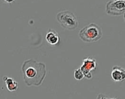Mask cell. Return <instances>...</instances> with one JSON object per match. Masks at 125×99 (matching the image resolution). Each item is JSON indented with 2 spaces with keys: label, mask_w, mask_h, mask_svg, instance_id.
I'll return each instance as SVG.
<instances>
[{
  "label": "cell",
  "mask_w": 125,
  "mask_h": 99,
  "mask_svg": "<svg viewBox=\"0 0 125 99\" xmlns=\"http://www.w3.org/2000/svg\"><path fill=\"white\" fill-rule=\"evenodd\" d=\"M23 78L28 86H39L46 75L45 64L30 59L25 61L21 66Z\"/></svg>",
  "instance_id": "1"
},
{
  "label": "cell",
  "mask_w": 125,
  "mask_h": 99,
  "mask_svg": "<svg viewBox=\"0 0 125 99\" xmlns=\"http://www.w3.org/2000/svg\"><path fill=\"white\" fill-rule=\"evenodd\" d=\"M79 36L83 41L92 43L99 40L103 36V32L99 25L91 23L82 28L79 32Z\"/></svg>",
  "instance_id": "2"
},
{
  "label": "cell",
  "mask_w": 125,
  "mask_h": 99,
  "mask_svg": "<svg viewBox=\"0 0 125 99\" xmlns=\"http://www.w3.org/2000/svg\"><path fill=\"white\" fill-rule=\"evenodd\" d=\"M56 19L63 28L69 30H75L79 25L76 16L69 11L59 12L57 14Z\"/></svg>",
  "instance_id": "3"
},
{
  "label": "cell",
  "mask_w": 125,
  "mask_h": 99,
  "mask_svg": "<svg viewBox=\"0 0 125 99\" xmlns=\"http://www.w3.org/2000/svg\"><path fill=\"white\" fill-rule=\"evenodd\" d=\"M105 12L110 16H120L125 12V0H114L107 2Z\"/></svg>",
  "instance_id": "4"
},
{
  "label": "cell",
  "mask_w": 125,
  "mask_h": 99,
  "mask_svg": "<svg viewBox=\"0 0 125 99\" xmlns=\"http://www.w3.org/2000/svg\"><path fill=\"white\" fill-rule=\"evenodd\" d=\"M97 65L98 64L96 59L91 57H88L83 60L80 69L83 72L84 77L89 79L92 77L91 72L95 70L97 68Z\"/></svg>",
  "instance_id": "5"
},
{
  "label": "cell",
  "mask_w": 125,
  "mask_h": 99,
  "mask_svg": "<svg viewBox=\"0 0 125 99\" xmlns=\"http://www.w3.org/2000/svg\"><path fill=\"white\" fill-rule=\"evenodd\" d=\"M111 77L114 82L125 80V68L118 66H113L111 70Z\"/></svg>",
  "instance_id": "6"
},
{
  "label": "cell",
  "mask_w": 125,
  "mask_h": 99,
  "mask_svg": "<svg viewBox=\"0 0 125 99\" xmlns=\"http://www.w3.org/2000/svg\"><path fill=\"white\" fill-rule=\"evenodd\" d=\"M45 39L47 43L51 46L56 45L60 42V37L58 33L51 28L48 30L45 36Z\"/></svg>",
  "instance_id": "7"
},
{
  "label": "cell",
  "mask_w": 125,
  "mask_h": 99,
  "mask_svg": "<svg viewBox=\"0 0 125 99\" xmlns=\"http://www.w3.org/2000/svg\"><path fill=\"white\" fill-rule=\"evenodd\" d=\"M3 80L5 84L7 90L10 92L16 91L18 90V83L13 78L4 76L3 77Z\"/></svg>",
  "instance_id": "8"
},
{
  "label": "cell",
  "mask_w": 125,
  "mask_h": 99,
  "mask_svg": "<svg viewBox=\"0 0 125 99\" xmlns=\"http://www.w3.org/2000/svg\"><path fill=\"white\" fill-rule=\"evenodd\" d=\"M74 76L77 80H81L84 77V75L80 68L75 70L74 73Z\"/></svg>",
  "instance_id": "9"
},
{
  "label": "cell",
  "mask_w": 125,
  "mask_h": 99,
  "mask_svg": "<svg viewBox=\"0 0 125 99\" xmlns=\"http://www.w3.org/2000/svg\"><path fill=\"white\" fill-rule=\"evenodd\" d=\"M3 2L6 3H11L15 1V0H1Z\"/></svg>",
  "instance_id": "10"
},
{
  "label": "cell",
  "mask_w": 125,
  "mask_h": 99,
  "mask_svg": "<svg viewBox=\"0 0 125 99\" xmlns=\"http://www.w3.org/2000/svg\"><path fill=\"white\" fill-rule=\"evenodd\" d=\"M124 20L125 21V12L124 13Z\"/></svg>",
  "instance_id": "11"
}]
</instances>
